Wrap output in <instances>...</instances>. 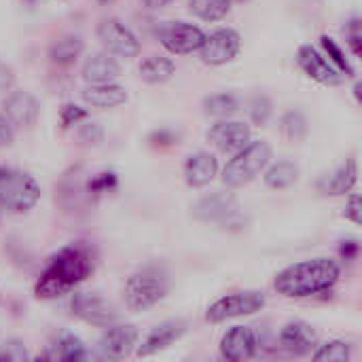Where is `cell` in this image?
<instances>
[{
    "mask_svg": "<svg viewBox=\"0 0 362 362\" xmlns=\"http://www.w3.org/2000/svg\"><path fill=\"white\" fill-rule=\"evenodd\" d=\"M95 269L93 250L81 242L64 246L57 255L51 257L47 267L42 269L34 293L40 299H55L74 291L81 282H85Z\"/></svg>",
    "mask_w": 362,
    "mask_h": 362,
    "instance_id": "1",
    "label": "cell"
},
{
    "mask_svg": "<svg viewBox=\"0 0 362 362\" xmlns=\"http://www.w3.org/2000/svg\"><path fill=\"white\" fill-rule=\"evenodd\" d=\"M339 265L333 259H310L288 265L276 276V291L288 299H305L331 291L339 280Z\"/></svg>",
    "mask_w": 362,
    "mask_h": 362,
    "instance_id": "2",
    "label": "cell"
},
{
    "mask_svg": "<svg viewBox=\"0 0 362 362\" xmlns=\"http://www.w3.org/2000/svg\"><path fill=\"white\" fill-rule=\"evenodd\" d=\"M168 276L157 267H144L127 278L123 297L132 312H144L157 305L168 295Z\"/></svg>",
    "mask_w": 362,
    "mask_h": 362,
    "instance_id": "3",
    "label": "cell"
},
{
    "mask_svg": "<svg viewBox=\"0 0 362 362\" xmlns=\"http://www.w3.org/2000/svg\"><path fill=\"white\" fill-rule=\"evenodd\" d=\"M272 159V146L265 140L248 142L242 151L235 153V157L225 165L223 170V182L227 187H244L252 182L269 163Z\"/></svg>",
    "mask_w": 362,
    "mask_h": 362,
    "instance_id": "4",
    "label": "cell"
},
{
    "mask_svg": "<svg viewBox=\"0 0 362 362\" xmlns=\"http://www.w3.org/2000/svg\"><path fill=\"white\" fill-rule=\"evenodd\" d=\"M40 199L38 182L19 170L0 168V206L8 212L23 214L32 210Z\"/></svg>",
    "mask_w": 362,
    "mask_h": 362,
    "instance_id": "5",
    "label": "cell"
},
{
    "mask_svg": "<svg viewBox=\"0 0 362 362\" xmlns=\"http://www.w3.org/2000/svg\"><path fill=\"white\" fill-rule=\"evenodd\" d=\"M265 308V295L259 291H242V293H231L221 297L218 301H214L208 312H206V320L208 322H225L231 318H240V316H250L257 314Z\"/></svg>",
    "mask_w": 362,
    "mask_h": 362,
    "instance_id": "6",
    "label": "cell"
},
{
    "mask_svg": "<svg viewBox=\"0 0 362 362\" xmlns=\"http://www.w3.org/2000/svg\"><path fill=\"white\" fill-rule=\"evenodd\" d=\"M157 36L161 45L174 55H189L193 51H199L206 38L202 28L187 21H165L157 28Z\"/></svg>",
    "mask_w": 362,
    "mask_h": 362,
    "instance_id": "7",
    "label": "cell"
},
{
    "mask_svg": "<svg viewBox=\"0 0 362 362\" xmlns=\"http://www.w3.org/2000/svg\"><path fill=\"white\" fill-rule=\"evenodd\" d=\"M98 38L102 47L119 57H136L140 53V40L117 17H106L98 23Z\"/></svg>",
    "mask_w": 362,
    "mask_h": 362,
    "instance_id": "8",
    "label": "cell"
},
{
    "mask_svg": "<svg viewBox=\"0 0 362 362\" xmlns=\"http://www.w3.org/2000/svg\"><path fill=\"white\" fill-rule=\"evenodd\" d=\"M240 47H242V38L235 30L218 28V30L206 34V38L199 47V57L204 64L223 66L240 53Z\"/></svg>",
    "mask_w": 362,
    "mask_h": 362,
    "instance_id": "9",
    "label": "cell"
},
{
    "mask_svg": "<svg viewBox=\"0 0 362 362\" xmlns=\"http://www.w3.org/2000/svg\"><path fill=\"white\" fill-rule=\"evenodd\" d=\"M72 314L93 327H110L119 320V312L95 293H74L70 301Z\"/></svg>",
    "mask_w": 362,
    "mask_h": 362,
    "instance_id": "10",
    "label": "cell"
},
{
    "mask_svg": "<svg viewBox=\"0 0 362 362\" xmlns=\"http://www.w3.org/2000/svg\"><path fill=\"white\" fill-rule=\"evenodd\" d=\"M138 329L134 325H110L98 341V350L104 358L123 361L138 346Z\"/></svg>",
    "mask_w": 362,
    "mask_h": 362,
    "instance_id": "11",
    "label": "cell"
},
{
    "mask_svg": "<svg viewBox=\"0 0 362 362\" xmlns=\"http://www.w3.org/2000/svg\"><path fill=\"white\" fill-rule=\"evenodd\" d=\"M238 216V197L229 191H214L193 206V218L202 223H231Z\"/></svg>",
    "mask_w": 362,
    "mask_h": 362,
    "instance_id": "12",
    "label": "cell"
},
{
    "mask_svg": "<svg viewBox=\"0 0 362 362\" xmlns=\"http://www.w3.org/2000/svg\"><path fill=\"white\" fill-rule=\"evenodd\" d=\"M297 64L299 68L312 78L318 81L322 85H341L344 83V74L312 45H301L297 51Z\"/></svg>",
    "mask_w": 362,
    "mask_h": 362,
    "instance_id": "13",
    "label": "cell"
},
{
    "mask_svg": "<svg viewBox=\"0 0 362 362\" xmlns=\"http://www.w3.org/2000/svg\"><path fill=\"white\" fill-rule=\"evenodd\" d=\"M259 350V339L250 327H231L221 339V354L231 362L255 358Z\"/></svg>",
    "mask_w": 362,
    "mask_h": 362,
    "instance_id": "14",
    "label": "cell"
},
{
    "mask_svg": "<svg viewBox=\"0 0 362 362\" xmlns=\"http://www.w3.org/2000/svg\"><path fill=\"white\" fill-rule=\"evenodd\" d=\"M2 110H4V117H6V121L11 125H15V127H32L36 123V119H38L40 106H38V100L30 91L17 89V91H11L4 98Z\"/></svg>",
    "mask_w": 362,
    "mask_h": 362,
    "instance_id": "15",
    "label": "cell"
},
{
    "mask_svg": "<svg viewBox=\"0 0 362 362\" xmlns=\"http://www.w3.org/2000/svg\"><path fill=\"white\" fill-rule=\"evenodd\" d=\"M208 140L221 153H238L250 142V125L242 121H218L210 127Z\"/></svg>",
    "mask_w": 362,
    "mask_h": 362,
    "instance_id": "16",
    "label": "cell"
},
{
    "mask_svg": "<svg viewBox=\"0 0 362 362\" xmlns=\"http://www.w3.org/2000/svg\"><path fill=\"white\" fill-rule=\"evenodd\" d=\"M280 346L293 356H308L318 348V335L308 322L295 320L280 331Z\"/></svg>",
    "mask_w": 362,
    "mask_h": 362,
    "instance_id": "17",
    "label": "cell"
},
{
    "mask_svg": "<svg viewBox=\"0 0 362 362\" xmlns=\"http://www.w3.org/2000/svg\"><path fill=\"white\" fill-rule=\"evenodd\" d=\"M187 333V322L185 320H168L157 325L140 344L138 356H153L165 348H170L174 341H178Z\"/></svg>",
    "mask_w": 362,
    "mask_h": 362,
    "instance_id": "18",
    "label": "cell"
},
{
    "mask_svg": "<svg viewBox=\"0 0 362 362\" xmlns=\"http://www.w3.org/2000/svg\"><path fill=\"white\" fill-rule=\"evenodd\" d=\"M218 174V159L212 153H195L185 161V180L193 189H202Z\"/></svg>",
    "mask_w": 362,
    "mask_h": 362,
    "instance_id": "19",
    "label": "cell"
},
{
    "mask_svg": "<svg viewBox=\"0 0 362 362\" xmlns=\"http://www.w3.org/2000/svg\"><path fill=\"white\" fill-rule=\"evenodd\" d=\"M119 76H121V64L108 51L95 53L91 57H87V62L83 64V78L89 85H95V83H112Z\"/></svg>",
    "mask_w": 362,
    "mask_h": 362,
    "instance_id": "20",
    "label": "cell"
},
{
    "mask_svg": "<svg viewBox=\"0 0 362 362\" xmlns=\"http://www.w3.org/2000/svg\"><path fill=\"white\" fill-rule=\"evenodd\" d=\"M358 178V170H356V161L350 159L346 161L341 168H337L331 174H325L318 180V191L322 195H346L348 191H352V187L356 185Z\"/></svg>",
    "mask_w": 362,
    "mask_h": 362,
    "instance_id": "21",
    "label": "cell"
},
{
    "mask_svg": "<svg viewBox=\"0 0 362 362\" xmlns=\"http://www.w3.org/2000/svg\"><path fill=\"white\" fill-rule=\"evenodd\" d=\"M83 100L93 108H115L127 102V91L115 83H95L83 89Z\"/></svg>",
    "mask_w": 362,
    "mask_h": 362,
    "instance_id": "22",
    "label": "cell"
},
{
    "mask_svg": "<svg viewBox=\"0 0 362 362\" xmlns=\"http://www.w3.org/2000/svg\"><path fill=\"white\" fill-rule=\"evenodd\" d=\"M45 358H49V361H83V358H87L89 354H87V348H85V344L76 337V335H72V333H59L53 341H51V346L47 348V352L42 354Z\"/></svg>",
    "mask_w": 362,
    "mask_h": 362,
    "instance_id": "23",
    "label": "cell"
},
{
    "mask_svg": "<svg viewBox=\"0 0 362 362\" xmlns=\"http://www.w3.org/2000/svg\"><path fill=\"white\" fill-rule=\"evenodd\" d=\"M83 49H85L83 38L70 34V36H64V38L55 40V42L49 47V59H51L55 66H70V64H74V62L81 57Z\"/></svg>",
    "mask_w": 362,
    "mask_h": 362,
    "instance_id": "24",
    "label": "cell"
},
{
    "mask_svg": "<svg viewBox=\"0 0 362 362\" xmlns=\"http://www.w3.org/2000/svg\"><path fill=\"white\" fill-rule=\"evenodd\" d=\"M176 72V66L170 57L151 55L140 64V78L148 85H161L170 81Z\"/></svg>",
    "mask_w": 362,
    "mask_h": 362,
    "instance_id": "25",
    "label": "cell"
},
{
    "mask_svg": "<svg viewBox=\"0 0 362 362\" xmlns=\"http://www.w3.org/2000/svg\"><path fill=\"white\" fill-rule=\"evenodd\" d=\"M297 178H299V168L293 161H278L265 172V185L276 191L293 187Z\"/></svg>",
    "mask_w": 362,
    "mask_h": 362,
    "instance_id": "26",
    "label": "cell"
},
{
    "mask_svg": "<svg viewBox=\"0 0 362 362\" xmlns=\"http://www.w3.org/2000/svg\"><path fill=\"white\" fill-rule=\"evenodd\" d=\"M240 110V102L233 93H212L204 100V112L218 119H229Z\"/></svg>",
    "mask_w": 362,
    "mask_h": 362,
    "instance_id": "27",
    "label": "cell"
},
{
    "mask_svg": "<svg viewBox=\"0 0 362 362\" xmlns=\"http://www.w3.org/2000/svg\"><path fill=\"white\" fill-rule=\"evenodd\" d=\"M231 8V0H189V11L204 21H218Z\"/></svg>",
    "mask_w": 362,
    "mask_h": 362,
    "instance_id": "28",
    "label": "cell"
},
{
    "mask_svg": "<svg viewBox=\"0 0 362 362\" xmlns=\"http://www.w3.org/2000/svg\"><path fill=\"white\" fill-rule=\"evenodd\" d=\"M314 361L318 362H348L350 361V344L346 341H327L325 346L316 348Z\"/></svg>",
    "mask_w": 362,
    "mask_h": 362,
    "instance_id": "29",
    "label": "cell"
},
{
    "mask_svg": "<svg viewBox=\"0 0 362 362\" xmlns=\"http://www.w3.org/2000/svg\"><path fill=\"white\" fill-rule=\"evenodd\" d=\"M320 42H322V49L327 51V55L331 57V64L344 74V76H354V68H352V64L348 62V57H346V53L341 51V47L335 42V38H331V36H322L320 38Z\"/></svg>",
    "mask_w": 362,
    "mask_h": 362,
    "instance_id": "30",
    "label": "cell"
},
{
    "mask_svg": "<svg viewBox=\"0 0 362 362\" xmlns=\"http://www.w3.org/2000/svg\"><path fill=\"white\" fill-rule=\"evenodd\" d=\"M282 132L291 140H301L308 134V119L301 110H288L282 117Z\"/></svg>",
    "mask_w": 362,
    "mask_h": 362,
    "instance_id": "31",
    "label": "cell"
},
{
    "mask_svg": "<svg viewBox=\"0 0 362 362\" xmlns=\"http://www.w3.org/2000/svg\"><path fill=\"white\" fill-rule=\"evenodd\" d=\"M272 117V102L267 95H255L250 102V119L255 125H265Z\"/></svg>",
    "mask_w": 362,
    "mask_h": 362,
    "instance_id": "32",
    "label": "cell"
},
{
    "mask_svg": "<svg viewBox=\"0 0 362 362\" xmlns=\"http://www.w3.org/2000/svg\"><path fill=\"white\" fill-rule=\"evenodd\" d=\"M117 187V174L112 172H102V174H95L89 182H87V193L91 195H100V193H108Z\"/></svg>",
    "mask_w": 362,
    "mask_h": 362,
    "instance_id": "33",
    "label": "cell"
},
{
    "mask_svg": "<svg viewBox=\"0 0 362 362\" xmlns=\"http://www.w3.org/2000/svg\"><path fill=\"white\" fill-rule=\"evenodd\" d=\"M87 115H89V112H87L85 108H81V106H76V104H66V106H62V110H59V123H62L64 129H68V127L76 125L78 121L87 119Z\"/></svg>",
    "mask_w": 362,
    "mask_h": 362,
    "instance_id": "34",
    "label": "cell"
},
{
    "mask_svg": "<svg viewBox=\"0 0 362 362\" xmlns=\"http://www.w3.org/2000/svg\"><path fill=\"white\" fill-rule=\"evenodd\" d=\"M346 36H348V45L352 49L354 55H361L362 53V32H361V21L358 19H352L346 28Z\"/></svg>",
    "mask_w": 362,
    "mask_h": 362,
    "instance_id": "35",
    "label": "cell"
},
{
    "mask_svg": "<svg viewBox=\"0 0 362 362\" xmlns=\"http://www.w3.org/2000/svg\"><path fill=\"white\" fill-rule=\"evenodd\" d=\"M344 216L350 218L352 223L361 225L362 223V206H361V195L358 193H352L350 199H348V206L344 210Z\"/></svg>",
    "mask_w": 362,
    "mask_h": 362,
    "instance_id": "36",
    "label": "cell"
},
{
    "mask_svg": "<svg viewBox=\"0 0 362 362\" xmlns=\"http://www.w3.org/2000/svg\"><path fill=\"white\" fill-rule=\"evenodd\" d=\"M102 138H104V132H102V127L95 125V123H89V125H85V127L81 129V140L87 142V144H98Z\"/></svg>",
    "mask_w": 362,
    "mask_h": 362,
    "instance_id": "37",
    "label": "cell"
},
{
    "mask_svg": "<svg viewBox=\"0 0 362 362\" xmlns=\"http://www.w3.org/2000/svg\"><path fill=\"white\" fill-rule=\"evenodd\" d=\"M13 83H15V72H13V68H11L8 64L0 62V91L11 89Z\"/></svg>",
    "mask_w": 362,
    "mask_h": 362,
    "instance_id": "38",
    "label": "cell"
},
{
    "mask_svg": "<svg viewBox=\"0 0 362 362\" xmlns=\"http://www.w3.org/2000/svg\"><path fill=\"white\" fill-rule=\"evenodd\" d=\"M358 250H361V244L356 240H350V242H344L341 244V257H346L348 261L350 259H356Z\"/></svg>",
    "mask_w": 362,
    "mask_h": 362,
    "instance_id": "39",
    "label": "cell"
},
{
    "mask_svg": "<svg viewBox=\"0 0 362 362\" xmlns=\"http://www.w3.org/2000/svg\"><path fill=\"white\" fill-rule=\"evenodd\" d=\"M13 142V132H11V125L4 117H0V146H6Z\"/></svg>",
    "mask_w": 362,
    "mask_h": 362,
    "instance_id": "40",
    "label": "cell"
},
{
    "mask_svg": "<svg viewBox=\"0 0 362 362\" xmlns=\"http://www.w3.org/2000/svg\"><path fill=\"white\" fill-rule=\"evenodd\" d=\"M172 0H142V4L146 6V8H161V6H165V4H170Z\"/></svg>",
    "mask_w": 362,
    "mask_h": 362,
    "instance_id": "41",
    "label": "cell"
},
{
    "mask_svg": "<svg viewBox=\"0 0 362 362\" xmlns=\"http://www.w3.org/2000/svg\"><path fill=\"white\" fill-rule=\"evenodd\" d=\"M354 95H356V100L361 102V83H356V87H354Z\"/></svg>",
    "mask_w": 362,
    "mask_h": 362,
    "instance_id": "42",
    "label": "cell"
},
{
    "mask_svg": "<svg viewBox=\"0 0 362 362\" xmlns=\"http://www.w3.org/2000/svg\"><path fill=\"white\" fill-rule=\"evenodd\" d=\"M100 4H112V2H117V0H98Z\"/></svg>",
    "mask_w": 362,
    "mask_h": 362,
    "instance_id": "43",
    "label": "cell"
},
{
    "mask_svg": "<svg viewBox=\"0 0 362 362\" xmlns=\"http://www.w3.org/2000/svg\"><path fill=\"white\" fill-rule=\"evenodd\" d=\"M231 2H248V0H231Z\"/></svg>",
    "mask_w": 362,
    "mask_h": 362,
    "instance_id": "44",
    "label": "cell"
}]
</instances>
